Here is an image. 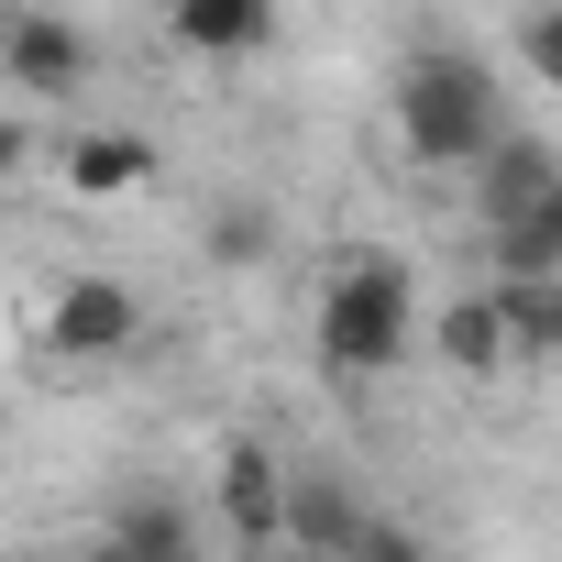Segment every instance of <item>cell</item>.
I'll return each instance as SVG.
<instances>
[{
  "instance_id": "15",
  "label": "cell",
  "mask_w": 562,
  "mask_h": 562,
  "mask_svg": "<svg viewBox=\"0 0 562 562\" xmlns=\"http://www.w3.org/2000/svg\"><path fill=\"white\" fill-rule=\"evenodd\" d=\"M518 67H529V89H562V0L518 12Z\"/></svg>"
},
{
  "instance_id": "6",
  "label": "cell",
  "mask_w": 562,
  "mask_h": 562,
  "mask_svg": "<svg viewBox=\"0 0 562 562\" xmlns=\"http://www.w3.org/2000/svg\"><path fill=\"white\" fill-rule=\"evenodd\" d=\"M78 562H199V529H188V507H177L166 485H133Z\"/></svg>"
},
{
  "instance_id": "14",
  "label": "cell",
  "mask_w": 562,
  "mask_h": 562,
  "mask_svg": "<svg viewBox=\"0 0 562 562\" xmlns=\"http://www.w3.org/2000/svg\"><path fill=\"white\" fill-rule=\"evenodd\" d=\"M265 254H276V210H265V199H221V210H210V265L243 276V265H265Z\"/></svg>"
},
{
  "instance_id": "2",
  "label": "cell",
  "mask_w": 562,
  "mask_h": 562,
  "mask_svg": "<svg viewBox=\"0 0 562 562\" xmlns=\"http://www.w3.org/2000/svg\"><path fill=\"white\" fill-rule=\"evenodd\" d=\"M397 144H408L419 166H441V177L485 166V155L507 144V111H496V78H485L474 56H452V45L408 56V78H397Z\"/></svg>"
},
{
  "instance_id": "10",
  "label": "cell",
  "mask_w": 562,
  "mask_h": 562,
  "mask_svg": "<svg viewBox=\"0 0 562 562\" xmlns=\"http://www.w3.org/2000/svg\"><path fill=\"white\" fill-rule=\"evenodd\" d=\"M166 34L221 67V56H265V45H276V12H265V0H177Z\"/></svg>"
},
{
  "instance_id": "3",
  "label": "cell",
  "mask_w": 562,
  "mask_h": 562,
  "mask_svg": "<svg viewBox=\"0 0 562 562\" xmlns=\"http://www.w3.org/2000/svg\"><path fill=\"white\" fill-rule=\"evenodd\" d=\"M89 67H100L89 23L45 12V0H23V12L0 23V78H12L23 100H78V89H89Z\"/></svg>"
},
{
  "instance_id": "9",
  "label": "cell",
  "mask_w": 562,
  "mask_h": 562,
  "mask_svg": "<svg viewBox=\"0 0 562 562\" xmlns=\"http://www.w3.org/2000/svg\"><path fill=\"white\" fill-rule=\"evenodd\" d=\"M364 496L342 485V474H299V496H288V551H310V562H342L353 540H364Z\"/></svg>"
},
{
  "instance_id": "12",
  "label": "cell",
  "mask_w": 562,
  "mask_h": 562,
  "mask_svg": "<svg viewBox=\"0 0 562 562\" xmlns=\"http://www.w3.org/2000/svg\"><path fill=\"white\" fill-rule=\"evenodd\" d=\"M540 276H562V188L518 232H496V288H540Z\"/></svg>"
},
{
  "instance_id": "11",
  "label": "cell",
  "mask_w": 562,
  "mask_h": 562,
  "mask_svg": "<svg viewBox=\"0 0 562 562\" xmlns=\"http://www.w3.org/2000/svg\"><path fill=\"white\" fill-rule=\"evenodd\" d=\"M144 177H155V133L100 122V133H78V144H67V188H78V199H133Z\"/></svg>"
},
{
  "instance_id": "13",
  "label": "cell",
  "mask_w": 562,
  "mask_h": 562,
  "mask_svg": "<svg viewBox=\"0 0 562 562\" xmlns=\"http://www.w3.org/2000/svg\"><path fill=\"white\" fill-rule=\"evenodd\" d=\"M485 288H496V276H485ZM496 310H507L518 364H562V276H540V288H496Z\"/></svg>"
},
{
  "instance_id": "7",
  "label": "cell",
  "mask_w": 562,
  "mask_h": 562,
  "mask_svg": "<svg viewBox=\"0 0 562 562\" xmlns=\"http://www.w3.org/2000/svg\"><path fill=\"white\" fill-rule=\"evenodd\" d=\"M430 342H441V364H452V375H474V386L518 364V342H507V310H496V288H463V299H441Z\"/></svg>"
},
{
  "instance_id": "1",
  "label": "cell",
  "mask_w": 562,
  "mask_h": 562,
  "mask_svg": "<svg viewBox=\"0 0 562 562\" xmlns=\"http://www.w3.org/2000/svg\"><path fill=\"white\" fill-rule=\"evenodd\" d=\"M310 331H321V364L331 375H397L419 353V276L397 254H342Z\"/></svg>"
},
{
  "instance_id": "4",
  "label": "cell",
  "mask_w": 562,
  "mask_h": 562,
  "mask_svg": "<svg viewBox=\"0 0 562 562\" xmlns=\"http://www.w3.org/2000/svg\"><path fill=\"white\" fill-rule=\"evenodd\" d=\"M288 496H299V474L276 463L254 430H232L221 441V474H210V507H221V529L243 540V551H276L288 540Z\"/></svg>"
},
{
  "instance_id": "16",
  "label": "cell",
  "mask_w": 562,
  "mask_h": 562,
  "mask_svg": "<svg viewBox=\"0 0 562 562\" xmlns=\"http://www.w3.org/2000/svg\"><path fill=\"white\" fill-rule=\"evenodd\" d=\"M342 562H430V540H419L408 518H364V540H353Z\"/></svg>"
},
{
  "instance_id": "8",
  "label": "cell",
  "mask_w": 562,
  "mask_h": 562,
  "mask_svg": "<svg viewBox=\"0 0 562 562\" xmlns=\"http://www.w3.org/2000/svg\"><path fill=\"white\" fill-rule=\"evenodd\" d=\"M562 188V155L551 144H529V133H507L496 155H485V188H474V210H485V232H518L540 199Z\"/></svg>"
},
{
  "instance_id": "5",
  "label": "cell",
  "mask_w": 562,
  "mask_h": 562,
  "mask_svg": "<svg viewBox=\"0 0 562 562\" xmlns=\"http://www.w3.org/2000/svg\"><path fill=\"white\" fill-rule=\"evenodd\" d=\"M45 342H56V353H78V364H111V353H133V342H144V299L122 288V276H67L56 310H45Z\"/></svg>"
}]
</instances>
